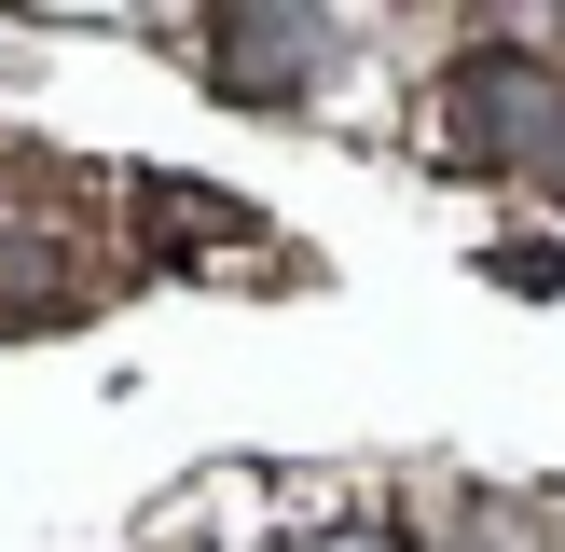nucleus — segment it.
<instances>
[{
  "label": "nucleus",
  "mask_w": 565,
  "mask_h": 552,
  "mask_svg": "<svg viewBox=\"0 0 565 552\" xmlns=\"http://www.w3.org/2000/svg\"><path fill=\"white\" fill-rule=\"evenodd\" d=\"M552 83L524 70V55H483V70H469V138H483V152H511V166H539V138H552Z\"/></svg>",
  "instance_id": "nucleus-1"
},
{
  "label": "nucleus",
  "mask_w": 565,
  "mask_h": 552,
  "mask_svg": "<svg viewBox=\"0 0 565 552\" xmlns=\"http://www.w3.org/2000/svg\"><path fill=\"white\" fill-rule=\"evenodd\" d=\"M303 55H318L303 14H221V83L235 97H303Z\"/></svg>",
  "instance_id": "nucleus-2"
},
{
  "label": "nucleus",
  "mask_w": 565,
  "mask_h": 552,
  "mask_svg": "<svg viewBox=\"0 0 565 552\" xmlns=\"http://www.w3.org/2000/svg\"><path fill=\"white\" fill-rule=\"evenodd\" d=\"M539 180H552V193H565V110H552V138H539Z\"/></svg>",
  "instance_id": "nucleus-3"
}]
</instances>
